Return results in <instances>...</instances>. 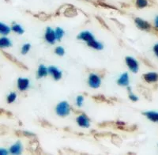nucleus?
<instances>
[{"label": "nucleus", "mask_w": 158, "mask_h": 155, "mask_svg": "<svg viewBox=\"0 0 158 155\" xmlns=\"http://www.w3.org/2000/svg\"><path fill=\"white\" fill-rule=\"evenodd\" d=\"M48 74V67H45L43 64H40L38 67L37 70V78H42L44 77H46Z\"/></svg>", "instance_id": "dca6fc26"}, {"label": "nucleus", "mask_w": 158, "mask_h": 155, "mask_svg": "<svg viewBox=\"0 0 158 155\" xmlns=\"http://www.w3.org/2000/svg\"><path fill=\"white\" fill-rule=\"evenodd\" d=\"M29 86H30V81L26 78H19L17 81L18 89L22 92L26 91L29 88Z\"/></svg>", "instance_id": "6e6552de"}, {"label": "nucleus", "mask_w": 158, "mask_h": 155, "mask_svg": "<svg viewBox=\"0 0 158 155\" xmlns=\"http://www.w3.org/2000/svg\"><path fill=\"white\" fill-rule=\"evenodd\" d=\"M77 38L78 40L85 42L87 44V45L89 44L92 42H94V40H96L95 37L93 35V33H90L89 31H82V32H81V33L77 35Z\"/></svg>", "instance_id": "39448f33"}, {"label": "nucleus", "mask_w": 158, "mask_h": 155, "mask_svg": "<svg viewBox=\"0 0 158 155\" xmlns=\"http://www.w3.org/2000/svg\"><path fill=\"white\" fill-rule=\"evenodd\" d=\"M48 74L54 78L56 81H59L63 77V73L60 70L57 68V67H54V66H50L48 67Z\"/></svg>", "instance_id": "9d476101"}, {"label": "nucleus", "mask_w": 158, "mask_h": 155, "mask_svg": "<svg viewBox=\"0 0 158 155\" xmlns=\"http://www.w3.org/2000/svg\"><path fill=\"white\" fill-rule=\"evenodd\" d=\"M44 39L50 44H54L56 43V40H57L55 30H53L51 27H48L45 30Z\"/></svg>", "instance_id": "423d86ee"}, {"label": "nucleus", "mask_w": 158, "mask_h": 155, "mask_svg": "<svg viewBox=\"0 0 158 155\" xmlns=\"http://www.w3.org/2000/svg\"><path fill=\"white\" fill-rule=\"evenodd\" d=\"M70 106L67 101H61L56 107V112L60 117H66L70 113Z\"/></svg>", "instance_id": "f257e3e1"}, {"label": "nucleus", "mask_w": 158, "mask_h": 155, "mask_svg": "<svg viewBox=\"0 0 158 155\" xmlns=\"http://www.w3.org/2000/svg\"><path fill=\"white\" fill-rule=\"evenodd\" d=\"M15 133L18 137H25L29 138V139H34V138H36V135L34 134L29 132H25V131H17Z\"/></svg>", "instance_id": "a211bd4d"}, {"label": "nucleus", "mask_w": 158, "mask_h": 155, "mask_svg": "<svg viewBox=\"0 0 158 155\" xmlns=\"http://www.w3.org/2000/svg\"><path fill=\"white\" fill-rule=\"evenodd\" d=\"M55 33H56V39H57V40H61L65 34L64 30H63V29L60 27L56 28V30H55Z\"/></svg>", "instance_id": "4be33fe9"}, {"label": "nucleus", "mask_w": 158, "mask_h": 155, "mask_svg": "<svg viewBox=\"0 0 158 155\" xmlns=\"http://www.w3.org/2000/svg\"><path fill=\"white\" fill-rule=\"evenodd\" d=\"M117 84L120 86L127 87L130 84V78L128 73H123L117 80Z\"/></svg>", "instance_id": "ddd939ff"}, {"label": "nucleus", "mask_w": 158, "mask_h": 155, "mask_svg": "<svg viewBox=\"0 0 158 155\" xmlns=\"http://www.w3.org/2000/svg\"><path fill=\"white\" fill-rule=\"evenodd\" d=\"M94 99L97 102H104L105 101V97L104 96H95L94 97Z\"/></svg>", "instance_id": "c85d7f7f"}, {"label": "nucleus", "mask_w": 158, "mask_h": 155, "mask_svg": "<svg viewBox=\"0 0 158 155\" xmlns=\"http://www.w3.org/2000/svg\"><path fill=\"white\" fill-rule=\"evenodd\" d=\"M1 52H2V55H3L4 57L6 58L10 62H11L13 64H15V65L17 66L18 67L22 69V70H27L28 69V67H26L23 63L19 61V60H18L16 57H15V56H13V55L6 52H5V51H1Z\"/></svg>", "instance_id": "f03ea898"}, {"label": "nucleus", "mask_w": 158, "mask_h": 155, "mask_svg": "<svg viewBox=\"0 0 158 155\" xmlns=\"http://www.w3.org/2000/svg\"><path fill=\"white\" fill-rule=\"evenodd\" d=\"M89 47L95 49V50H102L103 48H104V45H103V44H101V42L97 41V40H94V42H92V43H90L89 44H88Z\"/></svg>", "instance_id": "aec40b11"}, {"label": "nucleus", "mask_w": 158, "mask_h": 155, "mask_svg": "<svg viewBox=\"0 0 158 155\" xmlns=\"http://www.w3.org/2000/svg\"><path fill=\"white\" fill-rule=\"evenodd\" d=\"M128 97H129L130 100H131V101H134V102L138 101V96H136L135 94H133V93H130L129 96H128Z\"/></svg>", "instance_id": "c756f323"}, {"label": "nucleus", "mask_w": 158, "mask_h": 155, "mask_svg": "<svg viewBox=\"0 0 158 155\" xmlns=\"http://www.w3.org/2000/svg\"><path fill=\"white\" fill-rule=\"evenodd\" d=\"M31 49V44L29 43H26L22 45V49H21V53L22 55H26Z\"/></svg>", "instance_id": "393cba45"}, {"label": "nucleus", "mask_w": 158, "mask_h": 155, "mask_svg": "<svg viewBox=\"0 0 158 155\" xmlns=\"http://www.w3.org/2000/svg\"><path fill=\"white\" fill-rule=\"evenodd\" d=\"M11 46H12V42L9 38L6 36L0 37V49L7 48H10Z\"/></svg>", "instance_id": "2eb2a0df"}, {"label": "nucleus", "mask_w": 158, "mask_h": 155, "mask_svg": "<svg viewBox=\"0 0 158 155\" xmlns=\"http://www.w3.org/2000/svg\"><path fill=\"white\" fill-rule=\"evenodd\" d=\"M154 26L156 27V29H158V15L154 19Z\"/></svg>", "instance_id": "c9c22d12"}, {"label": "nucleus", "mask_w": 158, "mask_h": 155, "mask_svg": "<svg viewBox=\"0 0 158 155\" xmlns=\"http://www.w3.org/2000/svg\"><path fill=\"white\" fill-rule=\"evenodd\" d=\"M153 52L155 56L158 58V43L155 44L153 47Z\"/></svg>", "instance_id": "473e14b6"}, {"label": "nucleus", "mask_w": 158, "mask_h": 155, "mask_svg": "<svg viewBox=\"0 0 158 155\" xmlns=\"http://www.w3.org/2000/svg\"><path fill=\"white\" fill-rule=\"evenodd\" d=\"M11 31H13L15 33H18L19 35H22L25 33V29H23V27L18 23L12 24V25H11Z\"/></svg>", "instance_id": "6ab92c4d"}, {"label": "nucleus", "mask_w": 158, "mask_h": 155, "mask_svg": "<svg viewBox=\"0 0 158 155\" xmlns=\"http://www.w3.org/2000/svg\"><path fill=\"white\" fill-rule=\"evenodd\" d=\"M136 6L139 9H142V8L146 7L149 4V2L148 0H136Z\"/></svg>", "instance_id": "5701e85b"}, {"label": "nucleus", "mask_w": 158, "mask_h": 155, "mask_svg": "<svg viewBox=\"0 0 158 155\" xmlns=\"http://www.w3.org/2000/svg\"><path fill=\"white\" fill-rule=\"evenodd\" d=\"M143 115L147 119L153 123L158 124V112L157 111H146L142 112Z\"/></svg>", "instance_id": "9b49d317"}, {"label": "nucleus", "mask_w": 158, "mask_h": 155, "mask_svg": "<svg viewBox=\"0 0 158 155\" xmlns=\"http://www.w3.org/2000/svg\"><path fill=\"white\" fill-rule=\"evenodd\" d=\"M125 62L130 70H131L133 73H138L139 70V64L138 62L135 60V58L131 57V56H127L125 58Z\"/></svg>", "instance_id": "20e7f679"}, {"label": "nucleus", "mask_w": 158, "mask_h": 155, "mask_svg": "<svg viewBox=\"0 0 158 155\" xmlns=\"http://www.w3.org/2000/svg\"><path fill=\"white\" fill-rule=\"evenodd\" d=\"M9 153V150H6L4 148L0 147V155H6Z\"/></svg>", "instance_id": "72a5a7b5"}, {"label": "nucleus", "mask_w": 158, "mask_h": 155, "mask_svg": "<svg viewBox=\"0 0 158 155\" xmlns=\"http://www.w3.org/2000/svg\"><path fill=\"white\" fill-rule=\"evenodd\" d=\"M17 99V94L15 92H11L6 97V101H7L8 104H12V103L15 102Z\"/></svg>", "instance_id": "b1692460"}, {"label": "nucleus", "mask_w": 158, "mask_h": 155, "mask_svg": "<svg viewBox=\"0 0 158 155\" xmlns=\"http://www.w3.org/2000/svg\"><path fill=\"white\" fill-rule=\"evenodd\" d=\"M97 18V20L99 21V22H100V23H101V25H102L103 26H104V27H105V28H106V29H108V25H106V23H105V22H104V21H103L102 19H101V18Z\"/></svg>", "instance_id": "f704fd0d"}, {"label": "nucleus", "mask_w": 158, "mask_h": 155, "mask_svg": "<svg viewBox=\"0 0 158 155\" xmlns=\"http://www.w3.org/2000/svg\"><path fill=\"white\" fill-rule=\"evenodd\" d=\"M76 122L78 126L83 128H88L90 126V120L85 114H81V115H77Z\"/></svg>", "instance_id": "0eeeda50"}, {"label": "nucleus", "mask_w": 158, "mask_h": 155, "mask_svg": "<svg viewBox=\"0 0 158 155\" xmlns=\"http://www.w3.org/2000/svg\"><path fill=\"white\" fill-rule=\"evenodd\" d=\"M8 132V128L5 126H0V135H6Z\"/></svg>", "instance_id": "2f4dec72"}, {"label": "nucleus", "mask_w": 158, "mask_h": 155, "mask_svg": "<svg viewBox=\"0 0 158 155\" xmlns=\"http://www.w3.org/2000/svg\"><path fill=\"white\" fill-rule=\"evenodd\" d=\"M88 85L89 86L93 89H97L101 85V77L97 74L92 73L88 78Z\"/></svg>", "instance_id": "7ed1b4c3"}, {"label": "nucleus", "mask_w": 158, "mask_h": 155, "mask_svg": "<svg viewBox=\"0 0 158 155\" xmlns=\"http://www.w3.org/2000/svg\"><path fill=\"white\" fill-rule=\"evenodd\" d=\"M83 101H84V97L81 95L77 96V98H76V104L78 107H81L82 106Z\"/></svg>", "instance_id": "cd10ccee"}, {"label": "nucleus", "mask_w": 158, "mask_h": 155, "mask_svg": "<svg viewBox=\"0 0 158 155\" xmlns=\"http://www.w3.org/2000/svg\"><path fill=\"white\" fill-rule=\"evenodd\" d=\"M55 53L59 56H63L65 55V49L62 46H58L55 49Z\"/></svg>", "instance_id": "a878e982"}, {"label": "nucleus", "mask_w": 158, "mask_h": 155, "mask_svg": "<svg viewBox=\"0 0 158 155\" xmlns=\"http://www.w3.org/2000/svg\"><path fill=\"white\" fill-rule=\"evenodd\" d=\"M74 11H76L74 8H70V9H67L66 11H65V16H67V17H73V16H75L77 15V12H74Z\"/></svg>", "instance_id": "bb28decb"}, {"label": "nucleus", "mask_w": 158, "mask_h": 155, "mask_svg": "<svg viewBox=\"0 0 158 155\" xmlns=\"http://www.w3.org/2000/svg\"><path fill=\"white\" fill-rule=\"evenodd\" d=\"M11 32V27L9 25H6L5 23L0 22V35L2 36H7Z\"/></svg>", "instance_id": "f3484780"}, {"label": "nucleus", "mask_w": 158, "mask_h": 155, "mask_svg": "<svg viewBox=\"0 0 158 155\" xmlns=\"http://www.w3.org/2000/svg\"><path fill=\"white\" fill-rule=\"evenodd\" d=\"M23 150V146L20 141H18L12 145L9 149V153L12 154H21Z\"/></svg>", "instance_id": "f8f14e48"}, {"label": "nucleus", "mask_w": 158, "mask_h": 155, "mask_svg": "<svg viewBox=\"0 0 158 155\" xmlns=\"http://www.w3.org/2000/svg\"><path fill=\"white\" fill-rule=\"evenodd\" d=\"M143 79L147 83H155L158 82V74L156 72H149L143 74Z\"/></svg>", "instance_id": "4468645a"}, {"label": "nucleus", "mask_w": 158, "mask_h": 155, "mask_svg": "<svg viewBox=\"0 0 158 155\" xmlns=\"http://www.w3.org/2000/svg\"><path fill=\"white\" fill-rule=\"evenodd\" d=\"M39 148V143L36 140L31 141L30 143H29V145H28V150L29 149L32 152H36Z\"/></svg>", "instance_id": "412c9836"}, {"label": "nucleus", "mask_w": 158, "mask_h": 155, "mask_svg": "<svg viewBox=\"0 0 158 155\" xmlns=\"http://www.w3.org/2000/svg\"><path fill=\"white\" fill-rule=\"evenodd\" d=\"M0 115H6V116L10 117V115H11V113L10 112H8V111L3 109V108H0Z\"/></svg>", "instance_id": "7c9ffc66"}, {"label": "nucleus", "mask_w": 158, "mask_h": 155, "mask_svg": "<svg viewBox=\"0 0 158 155\" xmlns=\"http://www.w3.org/2000/svg\"><path fill=\"white\" fill-rule=\"evenodd\" d=\"M135 23L137 27L141 30L144 31H149L152 29L151 25L146 20H143L142 18H137L135 19Z\"/></svg>", "instance_id": "1a4fd4ad"}]
</instances>
